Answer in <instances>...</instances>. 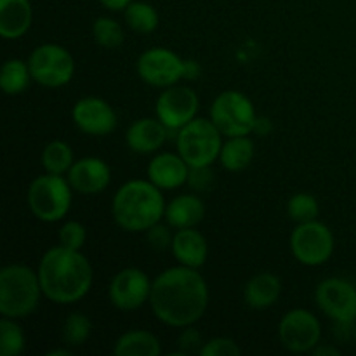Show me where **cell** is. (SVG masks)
Segmentation results:
<instances>
[{
    "label": "cell",
    "mask_w": 356,
    "mask_h": 356,
    "mask_svg": "<svg viewBox=\"0 0 356 356\" xmlns=\"http://www.w3.org/2000/svg\"><path fill=\"white\" fill-rule=\"evenodd\" d=\"M169 129L159 118H139L132 122L125 134L129 148L139 155H152L163 146L169 136Z\"/></svg>",
    "instance_id": "cell-18"
},
{
    "label": "cell",
    "mask_w": 356,
    "mask_h": 356,
    "mask_svg": "<svg viewBox=\"0 0 356 356\" xmlns=\"http://www.w3.org/2000/svg\"><path fill=\"white\" fill-rule=\"evenodd\" d=\"M33 9L30 0H0V35L6 40H17L30 30Z\"/></svg>",
    "instance_id": "cell-20"
},
{
    "label": "cell",
    "mask_w": 356,
    "mask_h": 356,
    "mask_svg": "<svg viewBox=\"0 0 356 356\" xmlns=\"http://www.w3.org/2000/svg\"><path fill=\"white\" fill-rule=\"evenodd\" d=\"M320 214V205L313 195L309 193H296L289 198L287 202V216L291 221L298 222H309L315 221Z\"/></svg>",
    "instance_id": "cell-31"
},
{
    "label": "cell",
    "mask_w": 356,
    "mask_h": 356,
    "mask_svg": "<svg viewBox=\"0 0 356 356\" xmlns=\"http://www.w3.org/2000/svg\"><path fill=\"white\" fill-rule=\"evenodd\" d=\"M148 305L165 325L174 329L195 325L207 312V282L195 268L183 264L169 268L153 280Z\"/></svg>",
    "instance_id": "cell-1"
},
{
    "label": "cell",
    "mask_w": 356,
    "mask_h": 356,
    "mask_svg": "<svg viewBox=\"0 0 356 356\" xmlns=\"http://www.w3.org/2000/svg\"><path fill=\"white\" fill-rule=\"evenodd\" d=\"M336 240L330 228L318 219L301 222L291 235V252L305 266H322L332 257Z\"/></svg>",
    "instance_id": "cell-9"
},
{
    "label": "cell",
    "mask_w": 356,
    "mask_h": 356,
    "mask_svg": "<svg viewBox=\"0 0 356 356\" xmlns=\"http://www.w3.org/2000/svg\"><path fill=\"white\" fill-rule=\"evenodd\" d=\"M73 162H75V159H73V149L68 143L56 139V141H51L49 145H45V148L42 149L40 163L45 172L63 176V174H68Z\"/></svg>",
    "instance_id": "cell-26"
},
{
    "label": "cell",
    "mask_w": 356,
    "mask_h": 356,
    "mask_svg": "<svg viewBox=\"0 0 356 356\" xmlns=\"http://www.w3.org/2000/svg\"><path fill=\"white\" fill-rule=\"evenodd\" d=\"M31 72L28 61L10 58L3 63L2 73H0V87L7 96H17L28 89L31 82Z\"/></svg>",
    "instance_id": "cell-25"
},
{
    "label": "cell",
    "mask_w": 356,
    "mask_h": 356,
    "mask_svg": "<svg viewBox=\"0 0 356 356\" xmlns=\"http://www.w3.org/2000/svg\"><path fill=\"white\" fill-rule=\"evenodd\" d=\"M198 353L202 356H240L242 350L232 337H214L205 341Z\"/></svg>",
    "instance_id": "cell-33"
},
{
    "label": "cell",
    "mask_w": 356,
    "mask_h": 356,
    "mask_svg": "<svg viewBox=\"0 0 356 356\" xmlns=\"http://www.w3.org/2000/svg\"><path fill=\"white\" fill-rule=\"evenodd\" d=\"M92 334V322L83 313H72L63 323V341L66 346L79 348L89 341Z\"/></svg>",
    "instance_id": "cell-29"
},
{
    "label": "cell",
    "mask_w": 356,
    "mask_h": 356,
    "mask_svg": "<svg viewBox=\"0 0 356 356\" xmlns=\"http://www.w3.org/2000/svg\"><path fill=\"white\" fill-rule=\"evenodd\" d=\"M312 353L315 356H339L341 351L337 348L329 346V344H318Z\"/></svg>",
    "instance_id": "cell-40"
},
{
    "label": "cell",
    "mask_w": 356,
    "mask_h": 356,
    "mask_svg": "<svg viewBox=\"0 0 356 356\" xmlns=\"http://www.w3.org/2000/svg\"><path fill=\"white\" fill-rule=\"evenodd\" d=\"M282 282L275 273L264 271L250 278L243 287V301L252 309H268L278 301Z\"/></svg>",
    "instance_id": "cell-22"
},
{
    "label": "cell",
    "mask_w": 356,
    "mask_h": 356,
    "mask_svg": "<svg viewBox=\"0 0 356 356\" xmlns=\"http://www.w3.org/2000/svg\"><path fill=\"white\" fill-rule=\"evenodd\" d=\"M73 191L80 195L103 193L111 183V169L103 159L83 156L75 160L66 174Z\"/></svg>",
    "instance_id": "cell-16"
},
{
    "label": "cell",
    "mask_w": 356,
    "mask_h": 356,
    "mask_svg": "<svg viewBox=\"0 0 356 356\" xmlns=\"http://www.w3.org/2000/svg\"><path fill=\"white\" fill-rule=\"evenodd\" d=\"M163 190L149 179H132L122 184L111 202V216L122 229L148 232L165 218Z\"/></svg>",
    "instance_id": "cell-3"
},
{
    "label": "cell",
    "mask_w": 356,
    "mask_h": 356,
    "mask_svg": "<svg viewBox=\"0 0 356 356\" xmlns=\"http://www.w3.org/2000/svg\"><path fill=\"white\" fill-rule=\"evenodd\" d=\"M73 188L68 177L45 172L31 181L28 188V207L42 222H56L66 218L72 209Z\"/></svg>",
    "instance_id": "cell-5"
},
{
    "label": "cell",
    "mask_w": 356,
    "mask_h": 356,
    "mask_svg": "<svg viewBox=\"0 0 356 356\" xmlns=\"http://www.w3.org/2000/svg\"><path fill=\"white\" fill-rule=\"evenodd\" d=\"M254 160V141L249 136H235L222 143L219 162L229 172H242Z\"/></svg>",
    "instance_id": "cell-24"
},
{
    "label": "cell",
    "mask_w": 356,
    "mask_h": 356,
    "mask_svg": "<svg viewBox=\"0 0 356 356\" xmlns=\"http://www.w3.org/2000/svg\"><path fill=\"white\" fill-rule=\"evenodd\" d=\"M42 292L56 305H73L89 294L92 266L80 250L58 245L42 256L37 268Z\"/></svg>",
    "instance_id": "cell-2"
},
{
    "label": "cell",
    "mask_w": 356,
    "mask_h": 356,
    "mask_svg": "<svg viewBox=\"0 0 356 356\" xmlns=\"http://www.w3.org/2000/svg\"><path fill=\"white\" fill-rule=\"evenodd\" d=\"M177 344H179V353L188 355L195 353V351H200V348L204 346V341H202L200 332L197 329H193V325H190L184 327L179 339H177Z\"/></svg>",
    "instance_id": "cell-36"
},
{
    "label": "cell",
    "mask_w": 356,
    "mask_h": 356,
    "mask_svg": "<svg viewBox=\"0 0 356 356\" xmlns=\"http://www.w3.org/2000/svg\"><path fill=\"white\" fill-rule=\"evenodd\" d=\"M200 99L191 87L170 86L163 89L156 99L155 111L156 118L165 125L169 131H179L184 125L197 118Z\"/></svg>",
    "instance_id": "cell-13"
},
{
    "label": "cell",
    "mask_w": 356,
    "mask_h": 356,
    "mask_svg": "<svg viewBox=\"0 0 356 356\" xmlns=\"http://www.w3.org/2000/svg\"><path fill=\"white\" fill-rule=\"evenodd\" d=\"M214 172L211 165L207 167H191L188 176V186L195 191H209L214 186Z\"/></svg>",
    "instance_id": "cell-34"
},
{
    "label": "cell",
    "mask_w": 356,
    "mask_h": 356,
    "mask_svg": "<svg viewBox=\"0 0 356 356\" xmlns=\"http://www.w3.org/2000/svg\"><path fill=\"white\" fill-rule=\"evenodd\" d=\"M152 285L148 275L139 268H124L110 282L108 298L120 312H134L149 302Z\"/></svg>",
    "instance_id": "cell-14"
},
{
    "label": "cell",
    "mask_w": 356,
    "mask_h": 356,
    "mask_svg": "<svg viewBox=\"0 0 356 356\" xmlns=\"http://www.w3.org/2000/svg\"><path fill=\"white\" fill-rule=\"evenodd\" d=\"M124 13L125 23H127V26L131 28V30H134L136 33H153V31L159 28V13H156V9L152 3L143 2V0H138V2L132 0Z\"/></svg>",
    "instance_id": "cell-27"
},
{
    "label": "cell",
    "mask_w": 356,
    "mask_h": 356,
    "mask_svg": "<svg viewBox=\"0 0 356 356\" xmlns=\"http://www.w3.org/2000/svg\"><path fill=\"white\" fill-rule=\"evenodd\" d=\"M139 79L156 89H167L184 79V59L167 47H152L136 63Z\"/></svg>",
    "instance_id": "cell-11"
},
{
    "label": "cell",
    "mask_w": 356,
    "mask_h": 356,
    "mask_svg": "<svg viewBox=\"0 0 356 356\" xmlns=\"http://www.w3.org/2000/svg\"><path fill=\"white\" fill-rule=\"evenodd\" d=\"M174 259L188 268L200 270L209 257V243L197 228H183L174 233L172 245Z\"/></svg>",
    "instance_id": "cell-19"
},
{
    "label": "cell",
    "mask_w": 356,
    "mask_h": 356,
    "mask_svg": "<svg viewBox=\"0 0 356 356\" xmlns=\"http://www.w3.org/2000/svg\"><path fill=\"white\" fill-rule=\"evenodd\" d=\"M315 301L318 308L337 325L356 322V285L344 278H325L316 285Z\"/></svg>",
    "instance_id": "cell-12"
},
{
    "label": "cell",
    "mask_w": 356,
    "mask_h": 356,
    "mask_svg": "<svg viewBox=\"0 0 356 356\" xmlns=\"http://www.w3.org/2000/svg\"><path fill=\"white\" fill-rule=\"evenodd\" d=\"M256 118L254 103L240 90H225L212 101L211 120L226 138L249 136Z\"/></svg>",
    "instance_id": "cell-7"
},
{
    "label": "cell",
    "mask_w": 356,
    "mask_h": 356,
    "mask_svg": "<svg viewBox=\"0 0 356 356\" xmlns=\"http://www.w3.org/2000/svg\"><path fill=\"white\" fill-rule=\"evenodd\" d=\"M278 339L291 353H312L322 341V323L308 309H291L278 323Z\"/></svg>",
    "instance_id": "cell-10"
},
{
    "label": "cell",
    "mask_w": 356,
    "mask_h": 356,
    "mask_svg": "<svg viewBox=\"0 0 356 356\" xmlns=\"http://www.w3.org/2000/svg\"><path fill=\"white\" fill-rule=\"evenodd\" d=\"M72 118L80 132L96 138L111 134L118 125L117 111L110 103L96 96H87L76 101L73 104Z\"/></svg>",
    "instance_id": "cell-15"
},
{
    "label": "cell",
    "mask_w": 356,
    "mask_h": 356,
    "mask_svg": "<svg viewBox=\"0 0 356 356\" xmlns=\"http://www.w3.org/2000/svg\"><path fill=\"white\" fill-rule=\"evenodd\" d=\"M44 296L38 273L26 264H7L0 271V313L21 320L38 308Z\"/></svg>",
    "instance_id": "cell-4"
},
{
    "label": "cell",
    "mask_w": 356,
    "mask_h": 356,
    "mask_svg": "<svg viewBox=\"0 0 356 356\" xmlns=\"http://www.w3.org/2000/svg\"><path fill=\"white\" fill-rule=\"evenodd\" d=\"M58 355L70 356V355H72V351H70V350H52V351H49V353H47V356H58Z\"/></svg>",
    "instance_id": "cell-41"
},
{
    "label": "cell",
    "mask_w": 356,
    "mask_h": 356,
    "mask_svg": "<svg viewBox=\"0 0 356 356\" xmlns=\"http://www.w3.org/2000/svg\"><path fill=\"white\" fill-rule=\"evenodd\" d=\"M355 341H356V329H355Z\"/></svg>",
    "instance_id": "cell-42"
},
{
    "label": "cell",
    "mask_w": 356,
    "mask_h": 356,
    "mask_svg": "<svg viewBox=\"0 0 356 356\" xmlns=\"http://www.w3.org/2000/svg\"><path fill=\"white\" fill-rule=\"evenodd\" d=\"M24 344V332L14 318L3 316L0 322V355L2 356H17L23 353Z\"/></svg>",
    "instance_id": "cell-30"
},
{
    "label": "cell",
    "mask_w": 356,
    "mask_h": 356,
    "mask_svg": "<svg viewBox=\"0 0 356 356\" xmlns=\"http://www.w3.org/2000/svg\"><path fill=\"white\" fill-rule=\"evenodd\" d=\"M92 37L94 42L103 49H117L120 47L125 40V33L122 24L108 16H101L94 21Z\"/></svg>",
    "instance_id": "cell-28"
},
{
    "label": "cell",
    "mask_w": 356,
    "mask_h": 356,
    "mask_svg": "<svg viewBox=\"0 0 356 356\" xmlns=\"http://www.w3.org/2000/svg\"><path fill=\"white\" fill-rule=\"evenodd\" d=\"M190 169L179 153L163 152L153 156L146 167V176L160 190H177L188 183Z\"/></svg>",
    "instance_id": "cell-17"
},
{
    "label": "cell",
    "mask_w": 356,
    "mask_h": 356,
    "mask_svg": "<svg viewBox=\"0 0 356 356\" xmlns=\"http://www.w3.org/2000/svg\"><path fill=\"white\" fill-rule=\"evenodd\" d=\"M177 153L190 167H207L219 160L222 134L211 118H193L177 131Z\"/></svg>",
    "instance_id": "cell-6"
},
{
    "label": "cell",
    "mask_w": 356,
    "mask_h": 356,
    "mask_svg": "<svg viewBox=\"0 0 356 356\" xmlns=\"http://www.w3.org/2000/svg\"><path fill=\"white\" fill-rule=\"evenodd\" d=\"M172 238H174V235H170L169 228H167V226H163L162 222L152 226V228L146 232V240H148V243L155 250L170 249V245H172Z\"/></svg>",
    "instance_id": "cell-35"
},
{
    "label": "cell",
    "mask_w": 356,
    "mask_h": 356,
    "mask_svg": "<svg viewBox=\"0 0 356 356\" xmlns=\"http://www.w3.org/2000/svg\"><path fill=\"white\" fill-rule=\"evenodd\" d=\"M87 240V229L80 221H66L59 229V245L72 250H82Z\"/></svg>",
    "instance_id": "cell-32"
},
{
    "label": "cell",
    "mask_w": 356,
    "mask_h": 356,
    "mask_svg": "<svg viewBox=\"0 0 356 356\" xmlns=\"http://www.w3.org/2000/svg\"><path fill=\"white\" fill-rule=\"evenodd\" d=\"M31 79L47 89H59L72 82L75 75V59L68 49L58 44H42L28 58Z\"/></svg>",
    "instance_id": "cell-8"
},
{
    "label": "cell",
    "mask_w": 356,
    "mask_h": 356,
    "mask_svg": "<svg viewBox=\"0 0 356 356\" xmlns=\"http://www.w3.org/2000/svg\"><path fill=\"white\" fill-rule=\"evenodd\" d=\"M117 356H159L162 353L159 337L148 330H129L122 334L113 346Z\"/></svg>",
    "instance_id": "cell-23"
},
{
    "label": "cell",
    "mask_w": 356,
    "mask_h": 356,
    "mask_svg": "<svg viewBox=\"0 0 356 356\" xmlns=\"http://www.w3.org/2000/svg\"><path fill=\"white\" fill-rule=\"evenodd\" d=\"M271 131H273V122H271V118L259 117V115H257L256 122H254V129H252L254 134H257L263 138V136L271 134Z\"/></svg>",
    "instance_id": "cell-37"
},
{
    "label": "cell",
    "mask_w": 356,
    "mask_h": 356,
    "mask_svg": "<svg viewBox=\"0 0 356 356\" xmlns=\"http://www.w3.org/2000/svg\"><path fill=\"white\" fill-rule=\"evenodd\" d=\"M205 218V205L200 197L184 193L172 198L165 207V221L170 228H197Z\"/></svg>",
    "instance_id": "cell-21"
},
{
    "label": "cell",
    "mask_w": 356,
    "mask_h": 356,
    "mask_svg": "<svg viewBox=\"0 0 356 356\" xmlns=\"http://www.w3.org/2000/svg\"><path fill=\"white\" fill-rule=\"evenodd\" d=\"M99 2L103 3L106 9L113 10V13H118V10L127 9V6L132 2V0H99Z\"/></svg>",
    "instance_id": "cell-39"
},
{
    "label": "cell",
    "mask_w": 356,
    "mask_h": 356,
    "mask_svg": "<svg viewBox=\"0 0 356 356\" xmlns=\"http://www.w3.org/2000/svg\"><path fill=\"white\" fill-rule=\"evenodd\" d=\"M202 68L197 61L193 59H184V79L186 80H197L200 76Z\"/></svg>",
    "instance_id": "cell-38"
}]
</instances>
